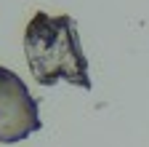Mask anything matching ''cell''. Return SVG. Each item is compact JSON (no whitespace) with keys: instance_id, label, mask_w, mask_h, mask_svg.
Masks as SVG:
<instances>
[{"instance_id":"cell-2","label":"cell","mask_w":149,"mask_h":147,"mask_svg":"<svg viewBox=\"0 0 149 147\" xmlns=\"http://www.w3.org/2000/svg\"><path fill=\"white\" fill-rule=\"evenodd\" d=\"M37 99L13 70L0 64V144H13L40 131Z\"/></svg>"},{"instance_id":"cell-1","label":"cell","mask_w":149,"mask_h":147,"mask_svg":"<svg viewBox=\"0 0 149 147\" xmlns=\"http://www.w3.org/2000/svg\"><path fill=\"white\" fill-rule=\"evenodd\" d=\"M24 56L32 78L51 88L59 80L91 88L88 56L80 46L77 22L72 16H48L37 11L24 30Z\"/></svg>"}]
</instances>
